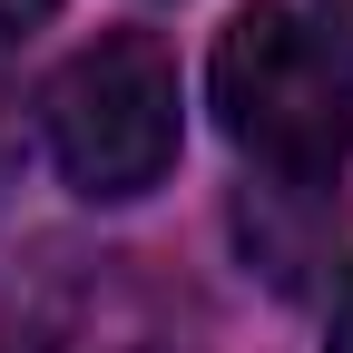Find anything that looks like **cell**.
<instances>
[{"label":"cell","mask_w":353,"mask_h":353,"mask_svg":"<svg viewBox=\"0 0 353 353\" xmlns=\"http://www.w3.org/2000/svg\"><path fill=\"white\" fill-rule=\"evenodd\" d=\"M206 88H216L226 138L265 176H285V187H334V176L353 167V88H343V59L285 10V0H245V10L216 30Z\"/></svg>","instance_id":"obj_1"},{"label":"cell","mask_w":353,"mask_h":353,"mask_svg":"<svg viewBox=\"0 0 353 353\" xmlns=\"http://www.w3.org/2000/svg\"><path fill=\"white\" fill-rule=\"evenodd\" d=\"M176 148H187L176 59L148 30H99L50 79V157L88 206H128V196L167 187Z\"/></svg>","instance_id":"obj_2"},{"label":"cell","mask_w":353,"mask_h":353,"mask_svg":"<svg viewBox=\"0 0 353 353\" xmlns=\"http://www.w3.org/2000/svg\"><path fill=\"white\" fill-rule=\"evenodd\" d=\"M0 353H196V324L138 255H50L0 314Z\"/></svg>","instance_id":"obj_3"},{"label":"cell","mask_w":353,"mask_h":353,"mask_svg":"<svg viewBox=\"0 0 353 353\" xmlns=\"http://www.w3.org/2000/svg\"><path fill=\"white\" fill-rule=\"evenodd\" d=\"M59 0H0V39H20V30H39Z\"/></svg>","instance_id":"obj_4"},{"label":"cell","mask_w":353,"mask_h":353,"mask_svg":"<svg viewBox=\"0 0 353 353\" xmlns=\"http://www.w3.org/2000/svg\"><path fill=\"white\" fill-rule=\"evenodd\" d=\"M324 353H353V275H343V294H334V334H324Z\"/></svg>","instance_id":"obj_5"},{"label":"cell","mask_w":353,"mask_h":353,"mask_svg":"<svg viewBox=\"0 0 353 353\" xmlns=\"http://www.w3.org/2000/svg\"><path fill=\"white\" fill-rule=\"evenodd\" d=\"M324 20H334V50L353 59V0H324Z\"/></svg>","instance_id":"obj_6"}]
</instances>
